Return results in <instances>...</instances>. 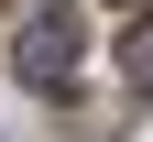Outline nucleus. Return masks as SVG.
<instances>
[{
  "label": "nucleus",
  "instance_id": "f257e3e1",
  "mask_svg": "<svg viewBox=\"0 0 153 142\" xmlns=\"http://www.w3.org/2000/svg\"><path fill=\"white\" fill-rule=\"evenodd\" d=\"M76 55H88V22H76L66 0H44V11L22 22V44H11V66H22V88H66Z\"/></svg>",
  "mask_w": 153,
  "mask_h": 142
},
{
  "label": "nucleus",
  "instance_id": "f03ea898",
  "mask_svg": "<svg viewBox=\"0 0 153 142\" xmlns=\"http://www.w3.org/2000/svg\"><path fill=\"white\" fill-rule=\"evenodd\" d=\"M131 77H142V88H153V22L131 33Z\"/></svg>",
  "mask_w": 153,
  "mask_h": 142
}]
</instances>
